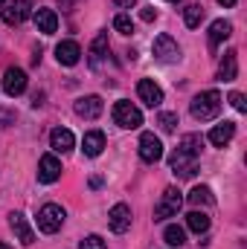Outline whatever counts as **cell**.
<instances>
[{
  "instance_id": "18",
  "label": "cell",
  "mask_w": 247,
  "mask_h": 249,
  "mask_svg": "<svg viewBox=\"0 0 247 249\" xmlns=\"http://www.w3.org/2000/svg\"><path fill=\"white\" fill-rule=\"evenodd\" d=\"M73 145H76V136H73L67 127H56V130L50 133V148H53L56 154H67V151H73Z\"/></svg>"
},
{
  "instance_id": "4",
  "label": "cell",
  "mask_w": 247,
  "mask_h": 249,
  "mask_svg": "<svg viewBox=\"0 0 247 249\" xmlns=\"http://www.w3.org/2000/svg\"><path fill=\"white\" fill-rule=\"evenodd\" d=\"M181 206H184V197H181V191H178V188H166V191H163V197H160V203L154 206V220L175 217V214L181 212Z\"/></svg>"
},
{
  "instance_id": "5",
  "label": "cell",
  "mask_w": 247,
  "mask_h": 249,
  "mask_svg": "<svg viewBox=\"0 0 247 249\" xmlns=\"http://www.w3.org/2000/svg\"><path fill=\"white\" fill-rule=\"evenodd\" d=\"M154 58L163 64H175L181 61V47H178V41L172 38V35H157L154 38Z\"/></svg>"
},
{
  "instance_id": "13",
  "label": "cell",
  "mask_w": 247,
  "mask_h": 249,
  "mask_svg": "<svg viewBox=\"0 0 247 249\" xmlns=\"http://www.w3.org/2000/svg\"><path fill=\"white\" fill-rule=\"evenodd\" d=\"M62 177V162L53 157V154H47V157H41V162H38V180L41 183H56Z\"/></svg>"
},
{
  "instance_id": "3",
  "label": "cell",
  "mask_w": 247,
  "mask_h": 249,
  "mask_svg": "<svg viewBox=\"0 0 247 249\" xmlns=\"http://www.w3.org/2000/svg\"><path fill=\"white\" fill-rule=\"evenodd\" d=\"M62 223H64V209L62 206H56V203L41 206V212H38V229H41V232L56 235V232L62 229Z\"/></svg>"
},
{
  "instance_id": "38",
  "label": "cell",
  "mask_w": 247,
  "mask_h": 249,
  "mask_svg": "<svg viewBox=\"0 0 247 249\" xmlns=\"http://www.w3.org/2000/svg\"><path fill=\"white\" fill-rule=\"evenodd\" d=\"M172 3H178V0H172Z\"/></svg>"
},
{
  "instance_id": "35",
  "label": "cell",
  "mask_w": 247,
  "mask_h": 249,
  "mask_svg": "<svg viewBox=\"0 0 247 249\" xmlns=\"http://www.w3.org/2000/svg\"><path fill=\"white\" fill-rule=\"evenodd\" d=\"M59 3H62V9H70V6H76L79 0H59Z\"/></svg>"
},
{
  "instance_id": "31",
  "label": "cell",
  "mask_w": 247,
  "mask_h": 249,
  "mask_svg": "<svg viewBox=\"0 0 247 249\" xmlns=\"http://www.w3.org/2000/svg\"><path fill=\"white\" fill-rule=\"evenodd\" d=\"M230 105H233L239 113H245V110H247V102H245V96H242V93H230Z\"/></svg>"
},
{
  "instance_id": "37",
  "label": "cell",
  "mask_w": 247,
  "mask_h": 249,
  "mask_svg": "<svg viewBox=\"0 0 247 249\" xmlns=\"http://www.w3.org/2000/svg\"><path fill=\"white\" fill-rule=\"evenodd\" d=\"M0 249H9V247H6V244H0Z\"/></svg>"
},
{
  "instance_id": "6",
  "label": "cell",
  "mask_w": 247,
  "mask_h": 249,
  "mask_svg": "<svg viewBox=\"0 0 247 249\" xmlns=\"http://www.w3.org/2000/svg\"><path fill=\"white\" fill-rule=\"evenodd\" d=\"M114 122L120 124V127H125V130H134V127L143 124V113L131 102H117L114 105Z\"/></svg>"
},
{
  "instance_id": "7",
  "label": "cell",
  "mask_w": 247,
  "mask_h": 249,
  "mask_svg": "<svg viewBox=\"0 0 247 249\" xmlns=\"http://www.w3.org/2000/svg\"><path fill=\"white\" fill-rule=\"evenodd\" d=\"M0 18H3V23H9V26H21V23L29 18V3H26V0H12V3H6V6L0 9Z\"/></svg>"
},
{
  "instance_id": "16",
  "label": "cell",
  "mask_w": 247,
  "mask_h": 249,
  "mask_svg": "<svg viewBox=\"0 0 247 249\" xmlns=\"http://www.w3.org/2000/svg\"><path fill=\"white\" fill-rule=\"evenodd\" d=\"M73 107H76V113H79L82 119H96V116L102 113V99H99V96H82Z\"/></svg>"
},
{
  "instance_id": "32",
  "label": "cell",
  "mask_w": 247,
  "mask_h": 249,
  "mask_svg": "<svg viewBox=\"0 0 247 249\" xmlns=\"http://www.w3.org/2000/svg\"><path fill=\"white\" fill-rule=\"evenodd\" d=\"M140 18H143V20H145V23H151V20H154V18H157V12H154V9H151V6H145V9H143V12H140Z\"/></svg>"
},
{
  "instance_id": "30",
  "label": "cell",
  "mask_w": 247,
  "mask_h": 249,
  "mask_svg": "<svg viewBox=\"0 0 247 249\" xmlns=\"http://www.w3.org/2000/svg\"><path fill=\"white\" fill-rule=\"evenodd\" d=\"M15 110H9V107H0V127H9V124H15Z\"/></svg>"
},
{
  "instance_id": "1",
  "label": "cell",
  "mask_w": 247,
  "mask_h": 249,
  "mask_svg": "<svg viewBox=\"0 0 247 249\" xmlns=\"http://www.w3.org/2000/svg\"><path fill=\"white\" fill-rule=\"evenodd\" d=\"M201 148H204V139H201L198 133H186L184 139H181V145H178V148L172 151V157H169V168H172L178 177H195Z\"/></svg>"
},
{
  "instance_id": "2",
  "label": "cell",
  "mask_w": 247,
  "mask_h": 249,
  "mask_svg": "<svg viewBox=\"0 0 247 249\" xmlns=\"http://www.w3.org/2000/svg\"><path fill=\"white\" fill-rule=\"evenodd\" d=\"M218 110H221V93H218V90L198 93V96L192 99V105H189V113H192V119H198V122H209V119H215Z\"/></svg>"
},
{
  "instance_id": "10",
  "label": "cell",
  "mask_w": 247,
  "mask_h": 249,
  "mask_svg": "<svg viewBox=\"0 0 247 249\" xmlns=\"http://www.w3.org/2000/svg\"><path fill=\"white\" fill-rule=\"evenodd\" d=\"M137 96H140V102H143L145 107H160V105H163V90H160L151 78H143V81L137 84Z\"/></svg>"
},
{
  "instance_id": "19",
  "label": "cell",
  "mask_w": 247,
  "mask_h": 249,
  "mask_svg": "<svg viewBox=\"0 0 247 249\" xmlns=\"http://www.w3.org/2000/svg\"><path fill=\"white\" fill-rule=\"evenodd\" d=\"M82 151H84V157H99V154L105 151V133H102V130H90V133H84V139H82Z\"/></svg>"
},
{
  "instance_id": "36",
  "label": "cell",
  "mask_w": 247,
  "mask_h": 249,
  "mask_svg": "<svg viewBox=\"0 0 247 249\" xmlns=\"http://www.w3.org/2000/svg\"><path fill=\"white\" fill-rule=\"evenodd\" d=\"M3 6H6V0H0V9H3Z\"/></svg>"
},
{
  "instance_id": "11",
  "label": "cell",
  "mask_w": 247,
  "mask_h": 249,
  "mask_svg": "<svg viewBox=\"0 0 247 249\" xmlns=\"http://www.w3.org/2000/svg\"><path fill=\"white\" fill-rule=\"evenodd\" d=\"M9 226H12L15 238H18L23 247H32V244H35V232H32V226L26 223V217H23L21 212H12V214H9Z\"/></svg>"
},
{
  "instance_id": "33",
  "label": "cell",
  "mask_w": 247,
  "mask_h": 249,
  "mask_svg": "<svg viewBox=\"0 0 247 249\" xmlns=\"http://www.w3.org/2000/svg\"><path fill=\"white\" fill-rule=\"evenodd\" d=\"M114 3H117L120 9H131V6H134V0H114Z\"/></svg>"
},
{
  "instance_id": "25",
  "label": "cell",
  "mask_w": 247,
  "mask_h": 249,
  "mask_svg": "<svg viewBox=\"0 0 247 249\" xmlns=\"http://www.w3.org/2000/svg\"><path fill=\"white\" fill-rule=\"evenodd\" d=\"M201 20H204V6L201 3H189L184 9V23L189 29H195V26H201Z\"/></svg>"
},
{
  "instance_id": "34",
  "label": "cell",
  "mask_w": 247,
  "mask_h": 249,
  "mask_svg": "<svg viewBox=\"0 0 247 249\" xmlns=\"http://www.w3.org/2000/svg\"><path fill=\"white\" fill-rule=\"evenodd\" d=\"M218 3H221V6H224V9H233V6H236V3H239V0H218Z\"/></svg>"
},
{
  "instance_id": "24",
  "label": "cell",
  "mask_w": 247,
  "mask_h": 249,
  "mask_svg": "<svg viewBox=\"0 0 247 249\" xmlns=\"http://www.w3.org/2000/svg\"><path fill=\"white\" fill-rule=\"evenodd\" d=\"M163 241H166L169 247H184L186 244V232L178 226V223H169V226L163 229Z\"/></svg>"
},
{
  "instance_id": "21",
  "label": "cell",
  "mask_w": 247,
  "mask_h": 249,
  "mask_svg": "<svg viewBox=\"0 0 247 249\" xmlns=\"http://www.w3.org/2000/svg\"><path fill=\"white\" fill-rule=\"evenodd\" d=\"M230 35H233V23L230 20H212V26H209V47H218Z\"/></svg>"
},
{
  "instance_id": "15",
  "label": "cell",
  "mask_w": 247,
  "mask_h": 249,
  "mask_svg": "<svg viewBox=\"0 0 247 249\" xmlns=\"http://www.w3.org/2000/svg\"><path fill=\"white\" fill-rule=\"evenodd\" d=\"M35 26H38V32H44V35H53L56 29H59V15L53 12V9H35Z\"/></svg>"
},
{
  "instance_id": "20",
  "label": "cell",
  "mask_w": 247,
  "mask_h": 249,
  "mask_svg": "<svg viewBox=\"0 0 247 249\" xmlns=\"http://www.w3.org/2000/svg\"><path fill=\"white\" fill-rule=\"evenodd\" d=\"M233 136H236V122H221L209 130V142H212L215 148H224Z\"/></svg>"
},
{
  "instance_id": "8",
  "label": "cell",
  "mask_w": 247,
  "mask_h": 249,
  "mask_svg": "<svg viewBox=\"0 0 247 249\" xmlns=\"http://www.w3.org/2000/svg\"><path fill=\"white\" fill-rule=\"evenodd\" d=\"M26 90V72L21 67H9L3 72V93L6 96H21Z\"/></svg>"
},
{
  "instance_id": "29",
  "label": "cell",
  "mask_w": 247,
  "mask_h": 249,
  "mask_svg": "<svg viewBox=\"0 0 247 249\" xmlns=\"http://www.w3.org/2000/svg\"><path fill=\"white\" fill-rule=\"evenodd\" d=\"M79 249H105V241H102L99 235H87V238L79 244Z\"/></svg>"
},
{
  "instance_id": "22",
  "label": "cell",
  "mask_w": 247,
  "mask_h": 249,
  "mask_svg": "<svg viewBox=\"0 0 247 249\" xmlns=\"http://www.w3.org/2000/svg\"><path fill=\"white\" fill-rule=\"evenodd\" d=\"M105 55H108V32H99V35H96V41L90 44V64L96 67Z\"/></svg>"
},
{
  "instance_id": "26",
  "label": "cell",
  "mask_w": 247,
  "mask_h": 249,
  "mask_svg": "<svg viewBox=\"0 0 247 249\" xmlns=\"http://www.w3.org/2000/svg\"><path fill=\"white\" fill-rule=\"evenodd\" d=\"M189 203H192V206H209V203H212V191L206 186H195L189 191Z\"/></svg>"
},
{
  "instance_id": "27",
  "label": "cell",
  "mask_w": 247,
  "mask_h": 249,
  "mask_svg": "<svg viewBox=\"0 0 247 249\" xmlns=\"http://www.w3.org/2000/svg\"><path fill=\"white\" fill-rule=\"evenodd\" d=\"M114 29H117V32H123V35H131V32H134V20H131L125 12H120V15L114 18Z\"/></svg>"
},
{
  "instance_id": "28",
  "label": "cell",
  "mask_w": 247,
  "mask_h": 249,
  "mask_svg": "<svg viewBox=\"0 0 247 249\" xmlns=\"http://www.w3.org/2000/svg\"><path fill=\"white\" fill-rule=\"evenodd\" d=\"M157 124H160L166 133H172L181 122H178V113H160V116H157Z\"/></svg>"
},
{
  "instance_id": "12",
  "label": "cell",
  "mask_w": 247,
  "mask_h": 249,
  "mask_svg": "<svg viewBox=\"0 0 247 249\" xmlns=\"http://www.w3.org/2000/svg\"><path fill=\"white\" fill-rule=\"evenodd\" d=\"M108 226L117 232V235H125L131 229V209L125 203H117L111 212H108Z\"/></svg>"
},
{
  "instance_id": "17",
  "label": "cell",
  "mask_w": 247,
  "mask_h": 249,
  "mask_svg": "<svg viewBox=\"0 0 247 249\" xmlns=\"http://www.w3.org/2000/svg\"><path fill=\"white\" fill-rule=\"evenodd\" d=\"M236 75H239V53L227 50L221 64H218V78L221 81H236Z\"/></svg>"
},
{
  "instance_id": "23",
  "label": "cell",
  "mask_w": 247,
  "mask_h": 249,
  "mask_svg": "<svg viewBox=\"0 0 247 249\" xmlns=\"http://www.w3.org/2000/svg\"><path fill=\"white\" fill-rule=\"evenodd\" d=\"M186 226H189L195 235H204V232L209 229V217H206L204 212H189V214H186Z\"/></svg>"
},
{
  "instance_id": "9",
  "label": "cell",
  "mask_w": 247,
  "mask_h": 249,
  "mask_svg": "<svg viewBox=\"0 0 247 249\" xmlns=\"http://www.w3.org/2000/svg\"><path fill=\"white\" fill-rule=\"evenodd\" d=\"M140 160L143 162H157L163 160V142L154 133H143L140 136Z\"/></svg>"
},
{
  "instance_id": "14",
  "label": "cell",
  "mask_w": 247,
  "mask_h": 249,
  "mask_svg": "<svg viewBox=\"0 0 247 249\" xmlns=\"http://www.w3.org/2000/svg\"><path fill=\"white\" fill-rule=\"evenodd\" d=\"M56 58H59V64H64V67H76L79 58H82V47H79L76 41H62V44L56 47Z\"/></svg>"
}]
</instances>
